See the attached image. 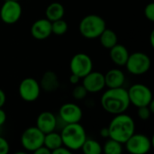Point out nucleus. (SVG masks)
<instances>
[{
  "label": "nucleus",
  "mask_w": 154,
  "mask_h": 154,
  "mask_svg": "<svg viewBox=\"0 0 154 154\" xmlns=\"http://www.w3.org/2000/svg\"><path fill=\"white\" fill-rule=\"evenodd\" d=\"M100 104L103 109L111 115L125 113L130 106L127 90L123 87L108 88L101 97Z\"/></svg>",
  "instance_id": "nucleus-1"
},
{
  "label": "nucleus",
  "mask_w": 154,
  "mask_h": 154,
  "mask_svg": "<svg viewBox=\"0 0 154 154\" xmlns=\"http://www.w3.org/2000/svg\"><path fill=\"white\" fill-rule=\"evenodd\" d=\"M107 128L109 138L125 144L135 133V123L129 115L122 113L115 115V117L111 120Z\"/></svg>",
  "instance_id": "nucleus-2"
},
{
  "label": "nucleus",
  "mask_w": 154,
  "mask_h": 154,
  "mask_svg": "<svg viewBox=\"0 0 154 154\" xmlns=\"http://www.w3.org/2000/svg\"><path fill=\"white\" fill-rule=\"evenodd\" d=\"M62 144L69 150L79 151L87 139L85 128L79 123L66 124L60 133Z\"/></svg>",
  "instance_id": "nucleus-3"
},
{
  "label": "nucleus",
  "mask_w": 154,
  "mask_h": 154,
  "mask_svg": "<svg viewBox=\"0 0 154 154\" xmlns=\"http://www.w3.org/2000/svg\"><path fill=\"white\" fill-rule=\"evenodd\" d=\"M106 28V21L97 14H88L82 18L79 25L80 34L86 39L98 38Z\"/></svg>",
  "instance_id": "nucleus-4"
},
{
  "label": "nucleus",
  "mask_w": 154,
  "mask_h": 154,
  "mask_svg": "<svg viewBox=\"0 0 154 154\" xmlns=\"http://www.w3.org/2000/svg\"><path fill=\"white\" fill-rule=\"evenodd\" d=\"M152 61L150 57L142 51H136L129 54L128 60L125 63V67L133 75H143L151 69Z\"/></svg>",
  "instance_id": "nucleus-5"
},
{
  "label": "nucleus",
  "mask_w": 154,
  "mask_h": 154,
  "mask_svg": "<svg viewBox=\"0 0 154 154\" xmlns=\"http://www.w3.org/2000/svg\"><path fill=\"white\" fill-rule=\"evenodd\" d=\"M128 97L130 104L136 107L148 106L152 100V92L149 87L143 84H134L128 90Z\"/></svg>",
  "instance_id": "nucleus-6"
},
{
  "label": "nucleus",
  "mask_w": 154,
  "mask_h": 154,
  "mask_svg": "<svg viewBox=\"0 0 154 154\" xmlns=\"http://www.w3.org/2000/svg\"><path fill=\"white\" fill-rule=\"evenodd\" d=\"M44 134L36 126L28 127L21 135V144L27 152H33L43 145Z\"/></svg>",
  "instance_id": "nucleus-7"
},
{
  "label": "nucleus",
  "mask_w": 154,
  "mask_h": 154,
  "mask_svg": "<svg viewBox=\"0 0 154 154\" xmlns=\"http://www.w3.org/2000/svg\"><path fill=\"white\" fill-rule=\"evenodd\" d=\"M125 148L132 154H146L152 146V140L145 134H134L125 143Z\"/></svg>",
  "instance_id": "nucleus-8"
},
{
  "label": "nucleus",
  "mask_w": 154,
  "mask_h": 154,
  "mask_svg": "<svg viewBox=\"0 0 154 154\" xmlns=\"http://www.w3.org/2000/svg\"><path fill=\"white\" fill-rule=\"evenodd\" d=\"M41 87L39 82L33 78L23 79L19 85L18 92L20 97L25 102L36 101L41 94Z\"/></svg>",
  "instance_id": "nucleus-9"
},
{
  "label": "nucleus",
  "mask_w": 154,
  "mask_h": 154,
  "mask_svg": "<svg viewBox=\"0 0 154 154\" xmlns=\"http://www.w3.org/2000/svg\"><path fill=\"white\" fill-rule=\"evenodd\" d=\"M69 68L71 74L78 75L82 79L93 70V61L88 54L79 52L72 57Z\"/></svg>",
  "instance_id": "nucleus-10"
},
{
  "label": "nucleus",
  "mask_w": 154,
  "mask_h": 154,
  "mask_svg": "<svg viewBox=\"0 0 154 154\" xmlns=\"http://www.w3.org/2000/svg\"><path fill=\"white\" fill-rule=\"evenodd\" d=\"M22 12L19 1L5 0L0 9V19L6 24H14L21 18Z\"/></svg>",
  "instance_id": "nucleus-11"
},
{
  "label": "nucleus",
  "mask_w": 154,
  "mask_h": 154,
  "mask_svg": "<svg viewBox=\"0 0 154 154\" xmlns=\"http://www.w3.org/2000/svg\"><path fill=\"white\" fill-rule=\"evenodd\" d=\"M82 86L88 93H97L102 91L106 87L105 76L99 71H90L88 75L82 78Z\"/></svg>",
  "instance_id": "nucleus-12"
},
{
  "label": "nucleus",
  "mask_w": 154,
  "mask_h": 154,
  "mask_svg": "<svg viewBox=\"0 0 154 154\" xmlns=\"http://www.w3.org/2000/svg\"><path fill=\"white\" fill-rule=\"evenodd\" d=\"M59 115L65 124L79 123L83 116L81 108L74 103L63 104L60 108Z\"/></svg>",
  "instance_id": "nucleus-13"
},
{
  "label": "nucleus",
  "mask_w": 154,
  "mask_h": 154,
  "mask_svg": "<svg viewBox=\"0 0 154 154\" xmlns=\"http://www.w3.org/2000/svg\"><path fill=\"white\" fill-rule=\"evenodd\" d=\"M51 33V22L47 18L39 19L32 24L31 34L36 40H45L50 37Z\"/></svg>",
  "instance_id": "nucleus-14"
},
{
  "label": "nucleus",
  "mask_w": 154,
  "mask_h": 154,
  "mask_svg": "<svg viewBox=\"0 0 154 154\" xmlns=\"http://www.w3.org/2000/svg\"><path fill=\"white\" fill-rule=\"evenodd\" d=\"M44 134L55 131L57 127V118L53 113L50 111L42 112L37 119H36V125Z\"/></svg>",
  "instance_id": "nucleus-15"
},
{
  "label": "nucleus",
  "mask_w": 154,
  "mask_h": 154,
  "mask_svg": "<svg viewBox=\"0 0 154 154\" xmlns=\"http://www.w3.org/2000/svg\"><path fill=\"white\" fill-rule=\"evenodd\" d=\"M104 76L106 87H107L108 88L123 87L125 81V75L119 69H112L108 70Z\"/></svg>",
  "instance_id": "nucleus-16"
},
{
  "label": "nucleus",
  "mask_w": 154,
  "mask_h": 154,
  "mask_svg": "<svg viewBox=\"0 0 154 154\" xmlns=\"http://www.w3.org/2000/svg\"><path fill=\"white\" fill-rule=\"evenodd\" d=\"M39 84H40L41 89L49 93L56 91L60 87L59 78L57 74L51 70H48L42 75Z\"/></svg>",
  "instance_id": "nucleus-17"
},
{
  "label": "nucleus",
  "mask_w": 154,
  "mask_h": 154,
  "mask_svg": "<svg viewBox=\"0 0 154 154\" xmlns=\"http://www.w3.org/2000/svg\"><path fill=\"white\" fill-rule=\"evenodd\" d=\"M129 51L126 49L125 46H124L123 44H119L116 43L114 47H112L110 49V58L112 60V61L117 65V66H125L128 57H129Z\"/></svg>",
  "instance_id": "nucleus-18"
},
{
  "label": "nucleus",
  "mask_w": 154,
  "mask_h": 154,
  "mask_svg": "<svg viewBox=\"0 0 154 154\" xmlns=\"http://www.w3.org/2000/svg\"><path fill=\"white\" fill-rule=\"evenodd\" d=\"M64 14H65L64 6L59 2L51 3L45 10L46 18L51 22L63 18Z\"/></svg>",
  "instance_id": "nucleus-19"
},
{
  "label": "nucleus",
  "mask_w": 154,
  "mask_h": 154,
  "mask_svg": "<svg viewBox=\"0 0 154 154\" xmlns=\"http://www.w3.org/2000/svg\"><path fill=\"white\" fill-rule=\"evenodd\" d=\"M98 38H99L101 45L106 49L110 50L116 43H118V37H117L116 33L111 29L106 28L102 32V33L99 35Z\"/></svg>",
  "instance_id": "nucleus-20"
},
{
  "label": "nucleus",
  "mask_w": 154,
  "mask_h": 154,
  "mask_svg": "<svg viewBox=\"0 0 154 154\" xmlns=\"http://www.w3.org/2000/svg\"><path fill=\"white\" fill-rule=\"evenodd\" d=\"M43 145L45 147H47L51 152H52L53 150L63 145L60 134L55 133L54 131L48 133V134H44V140H43Z\"/></svg>",
  "instance_id": "nucleus-21"
},
{
  "label": "nucleus",
  "mask_w": 154,
  "mask_h": 154,
  "mask_svg": "<svg viewBox=\"0 0 154 154\" xmlns=\"http://www.w3.org/2000/svg\"><path fill=\"white\" fill-rule=\"evenodd\" d=\"M81 149L85 154H101L103 152V147L98 142L88 138L84 142Z\"/></svg>",
  "instance_id": "nucleus-22"
},
{
  "label": "nucleus",
  "mask_w": 154,
  "mask_h": 154,
  "mask_svg": "<svg viewBox=\"0 0 154 154\" xmlns=\"http://www.w3.org/2000/svg\"><path fill=\"white\" fill-rule=\"evenodd\" d=\"M103 152L106 154H121L123 152L122 143L109 138L104 145Z\"/></svg>",
  "instance_id": "nucleus-23"
},
{
  "label": "nucleus",
  "mask_w": 154,
  "mask_h": 154,
  "mask_svg": "<svg viewBox=\"0 0 154 154\" xmlns=\"http://www.w3.org/2000/svg\"><path fill=\"white\" fill-rule=\"evenodd\" d=\"M68 31V23L65 20L59 19L51 22V32L56 35H63Z\"/></svg>",
  "instance_id": "nucleus-24"
},
{
  "label": "nucleus",
  "mask_w": 154,
  "mask_h": 154,
  "mask_svg": "<svg viewBox=\"0 0 154 154\" xmlns=\"http://www.w3.org/2000/svg\"><path fill=\"white\" fill-rule=\"evenodd\" d=\"M87 95H88V91L86 90V88L82 85L75 87V88L72 91V96L77 100L84 99L87 97Z\"/></svg>",
  "instance_id": "nucleus-25"
},
{
  "label": "nucleus",
  "mask_w": 154,
  "mask_h": 154,
  "mask_svg": "<svg viewBox=\"0 0 154 154\" xmlns=\"http://www.w3.org/2000/svg\"><path fill=\"white\" fill-rule=\"evenodd\" d=\"M152 114V112H151V110L149 109L148 106L138 107L137 116H138V117H139L141 120H143V121L148 120V119L151 117Z\"/></svg>",
  "instance_id": "nucleus-26"
},
{
  "label": "nucleus",
  "mask_w": 154,
  "mask_h": 154,
  "mask_svg": "<svg viewBox=\"0 0 154 154\" xmlns=\"http://www.w3.org/2000/svg\"><path fill=\"white\" fill-rule=\"evenodd\" d=\"M144 15L145 17L151 21L154 22V4L153 3H150L148 4L145 8H144Z\"/></svg>",
  "instance_id": "nucleus-27"
},
{
  "label": "nucleus",
  "mask_w": 154,
  "mask_h": 154,
  "mask_svg": "<svg viewBox=\"0 0 154 154\" xmlns=\"http://www.w3.org/2000/svg\"><path fill=\"white\" fill-rule=\"evenodd\" d=\"M10 151V145L7 140L0 136V154H7Z\"/></svg>",
  "instance_id": "nucleus-28"
},
{
  "label": "nucleus",
  "mask_w": 154,
  "mask_h": 154,
  "mask_svg": "<svg viewBox=\"0 0 154 154\" xmlns=\"http://www.w3.org/2000/svg\"><path fill=\"white\" fill-rule=\"evenodd\" d=\"M51 153L52 154H71V151L70 150H69L67 147H65L64 145H61V146H60L59 148H57V149H55V150H53L52 152H51Z\"/></svg>",
  "instance_id": "nucleus-29"
},
{
  "label": "nucleus",
  "mask_w": 154,
  "mask_h": 154,
  "mask_svg": "<svg viewBox=\"0 0 154 154\" xmlns=\"http://www.w3.org/2000/svg\"><path fill=\"white\" fill-rule=\"evenodd\" d=\"M35 154H51V152L47 148V147H45L44 145H42V146H41L40 148H38L36 151H34L33 152Z\"/></svg>",
  "instance_id": "nucleus-30"
},
{
  "label": "nucleus",
  "mask_w": 154,
  "mask_h": 154,
  "mask_svg": "<svg viewBox=\"0 0 154 154\" xmlns=\"http://www.w3.org/2000/svg\"><path fill=\"white\" fill-rule=\"evenodd\" d=\"M5 101H6V96H5V93L4 92L3 89L0 88V108H2L5 104Z\"/></svg>",
  "instance_id": "nucleus-31"
},
{
  "label": "nucleus",
  "mask_w": 154,
  "mask_h": 154,
  "mask_svg": "<svg viewBox=\"0 0 154 154\" xmlns=\"http://www.w3.org/2000/svg\"><path fill=\"white\" fill-rule=\"evenodd\" d=\"M80 79H81V78L79 77L78 75H75V74H71V76L69 77V81L73 85H77L79 82Z\"/></svg>",
  "instance_id": "nucleus-32"
},
{
  "label": "nucleus",
  "mask_w": 154,
  "mask_h": 154,
  "mask_svg": "<svg viewBox=\"0 0 154 154\" xmlns=\"http://www.w3.org/2000/svg\"><path fill=\"white\" fill-rule=\"evenodd\" d=\"M5 121H6V114L2 108H0V126L4 125Z\"/></svg>",
  "instance_id": "nucleus-33"
},
{
  "label": "nucleus",
  "mask_w": 154,
  "mask_h": 154,
  "mask_svg": "<svg viewBox=\"0 0 154 154\" xmlns=\"http://www.w3.org/2000/svg\"><path fill=\"white\" fill-rule=\"evenodd\" d=\"M100 135L103 137V138H109V132H108V128L106 127V128H102L101 131H100Z\"/></svg>",
  "instance_id": "nucleus-34"
},
{
  "label": "nucleus",
  "mask_w": 154,
  "mask_h": 154,
  "mask_svg": "<svg viewBox=\"0 0 154 154\" xmlns=\"http://www.w3.org/2000/svg\"><path fill=\"white\" fill-rule=\"evenodd\" d=\"M150 41H151V46H152V47H154V31H152V33H151Z\"/></svg>",
  "instance_id": "nucleus-35"
},
{
  "label": "nucleus",
  "mask_w": 154,
  "mask_h": 154,
  "mask_svg": "<svg viewBox=\"0 0 154 154\" xmlns=\"http://www.w3.org/2000/svg\"><path fill=\"white\" fill-rule=\"evenodd\" d=\"M11 1H19V0H11Z\"/></svg>",
  "instance_id": "nucleus-36"
}]
</instances>
